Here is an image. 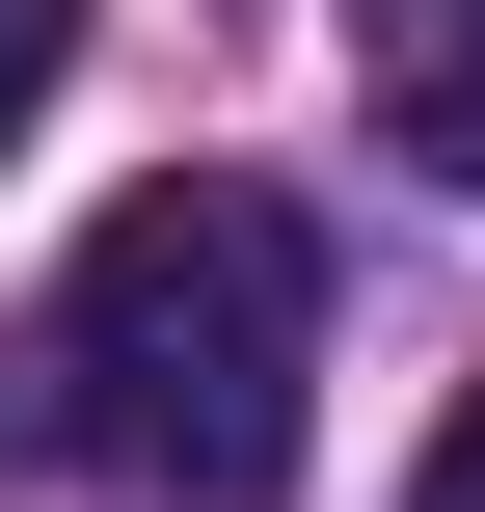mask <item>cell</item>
I'll list each match as a JSON object with an SVG mask.
<instances>
[{
  "label": "cell",
  "instance_id": "2",
  "mask_svg": "<svg viewBox=\"0 0 485 512\" xmlns=\"http://www.w3.org/2000/svg\"><path fill=\"white\" fill-rule=\"evenodd\" d=\"M378 135L432 189H485V0H378Z\"/></svg>",
  "mask_w": 485,
  "mask_h": 512
},
{
  "label": "cell",
  "instance_id": "1",
  "mask_svg": "<svg viewBox=\"0 0 485 512\" xmlns=\"http://www.w3.org/2000/svg\"><path fill=\"white\" fill-rule=\"evenodd\" d=\"M54 378H81V459H108V486L270 512L297 486V378H324V243H297L243 162L135 189V216L54 270Z\"/></svg>",
  "mask_w": 485,
  "mask_h": 512
},
{
  "label": "cell",
  "instance_id": "3",
  "mask_svg": "<svg viewBox=\"0 0 485 512\" xmlns=\"http://www.w3.org/2000/svg\"><path fill=\"white\" fill-rule=\"evenodd\" d=\"M54 81H81V0H0V135H27Z\"/></svg>",
  "mask_w": 485,
  "mask_h": 512
},
{
  "label": "cell",
  "instance_id": "4",
  "mask_svg": "<svg viewBox=\"0 0 485 512\" xmlns=\"http://www.w3.org/2000/svg\"><path fill=\"white\" fill-rule=\"evenodd\" d=\"M405 512H485V378H459V432H432V459H405Z\"/></svg>",
  "mask_w": 485,
  "mask_h": 512
}]
</instances>
